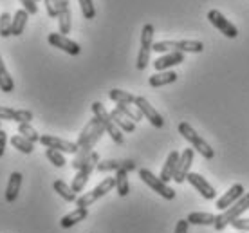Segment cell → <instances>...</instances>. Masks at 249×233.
<instances>
[{
    "mask_svg": "<svg viewBox=\"0 0 249 233\" xmlns=\"http://www.w3.org/2000/svg\"><path fill=\"white\" fill-rule=\"evenodd\" d=\"M105 126L101 125V121L94 116L92 120L89 121L87 125H85V128L81 130L80 138H78V146H80V150H78V154H76V158L72 159V163H71V166L74 168V170H80V168H83L85 164H87V159L89 156L92 154V148L94 145L98 143L101 139V136L105 134Z\"/></svg>",
    "mask_w": 249,
    "mask_h": 233,
    "instance_id": "obj_1",
    "label": "cell"
},
{
    "mask_svg": "<svg viewBox=\"0 0 249 233\" xmlns=\"http://www.w3.org/2000/svg\"><path fill=\"white\" fill-rule=\"evenodd\" d=\"M248 210H249V192H246L233 206H230L228 210H224V212H220L218 215H215V224H213V228H215L217 232H222V230L230 226L235 219L242 217Z\"/></svg>",
    "mask_w": 249,
    "mask_h": 233,
    "instance_id": "obj_2",
    "label": "cell"
},
{
    "mask_svg": "<svg viewBox=\"0 0 249 233\" xmlns=\"http://www.w3.org/2000/svg\"><path fill=\"white\" fill-rule=\"evenodd\" d=\"M92 112L94 116L98 118V120L101 121V125L105 126L107 134L112 138L114 143H118V145H123L124 143V136H123V130L119 128L116 123H114L112 116H110V112L105 108V105L101 103V101H94L92 103Z\"/></svg>",
    "mask_w": 249,
    "mask_h": 233,
    "instance_id": "obj_3",
    "label": "cell"
},
{
    "mask_svg": "<svg viewBox=\"0 0 249 233\" xmlns=\"http://www.w3.org/2000/svg\"><path fill=\"white\" fill-rule=\"evenodd\" d=\"M154 51H157V53H172V51L202 53L204 44L199 40H159V42H154Z\"/></svg>",
    "mask_w": 249,
    "mask_h": 233,
    "instance_id": "obj_4",
    "label": "cell"
},
{
    "mask_svg": "<svg viewBox=\"0 0 249 233\" xmlns=\"http://www.w3.org/2000/svg\"><path fill=\"white\" fill-rule=\"evenodd\" d=\"M179 134H181L182 138L186 139L188 143L192 145L193 150L199 152L204 159H213V158H215V150H213L212 146L206 143L204 139L200 138L199 134L193 130L192 126H190V123H186V121L179 123Z\"/></svg>",
    "mask_w": 249,
    "mask_h": 233,
    "instance_id": "obj_5",
    "label": "cell"
},
{
    "mask_svg": "<svg viewBox=\"0 0 249 233\" xmlns=\"http://www.w3.org/2000/svg\"><path fill=\"white\" fill-rule=\"evenodd\" d=\"M154 51V25L144 24L143 31H141V49L137 54V71H144L148 67L150 62V53Z\"/></svg>",
    "mask_w": 249,
    "mask_h": 233,
    "instance_id": "obj_6",
    "label": "cell"
},
{
    "mask_svg": "<svg viewBox=\"0 0 249 233\" xmlns=\"http://www.w3.org/2000/svg\"><path fill=\"white\" fill-rule=\"evenodd\" d=\"M112 188H116V179H114V177H105V179H103L94 190H90V192H87V194H83V196L78 197L76 206H78V208H89L92 202H96L98 199L107 196Z\"/></svg>",
    "mask_w": 249,
    "mask_h": 233,
    "instance_id": "obj_7",
    "label": "cell"
},
{
    "mask_svg": "<svg viewBox=\"0 0 249 233\" xmlns=\"http://www.w3.org/2000/svg\"><path fill=\"white\" fill-rule=\"evenodd\" d=\"M139 177H141V181H143L146 186L154 190L156 194L162 197V199H166V201H174L175 199V190L172 186H168V183H164L161 177H156L150 170L146 168H141L139 170Z\"/></svg>",
    "mask_w": 249,
    "mask_h": 233,
    "instance_id": "obj_8",
    "label": "cell"
},
{
    "mask_svg": "<svg viewBox=\"0 0 249 233\" xmlns=\"http://www.w3.org/2000/svg\"><path fill=\"white\" fill-rule=\"evenodd\" d=\"M98 163H100V156H98V152H92V154L89 156V159H87V164H85L83 168H80V170L76 172L74 179H72V184H71V188L74 190L76 194L85 188V184H87L89 177H90V174L96 170Z\"/></svg>",
    "mask_w": 249,
    "mask_h": 233,
    "instance_id": "obj_9",
    "label": "cell"
},
{
    "mask_svg": "<svg viewBox=\"0 0 249 233\" xmlns=\"http://www.w3.org/2000/svg\"><path fill=\"white\" fill-rule=\"evenodd\" d=\"M47 42H49L53 47H56V49L63 51V53H67L71 56H78L81 53V47L78 42L74 40H71L69 36L62 35V33H51L49 36H47Z\"/></svg>",
    "mask_w": 249,
    "mask_h": 233,
    "instance_id": "obj_10",
    "label": "cell"
},
{
    "mask_svg": "<svg viewBox=\"0 0 249 233\" xmlns=\"http://www.w3.org/2000/svg\"><path fill=\"white\" fill-rule=\"evenodd\" d=\"M208 20H210L213 27H217L218 31L222 33L224 36H228V38H237L238 36V29L233 25V22H230V20L226 18L220 11H217V9L208 11Z\"/></svg>",
    "mask_w": 249,
    "mask_h": 233,
    "instance_id": "obj_11",
    "label": "cell"
},
{
    "mask_svg": "<svg viewBox=\"0 0 249 233\" xmlns=\"http://www.w3.org/2000/svg\"><path fill=\"white\" fill-rule=\"evenodd\" d=\"M134 105L139 108V112L143 114V118H146V120L156 126V128H162V126H164V120H162V116L157 112L156 108H154V105H150V101L146 100V98H143V96H136Z\"/></svg>",
    "mask_w": 249,
    "mask_h": 233,
    "instance_id": "obj_12",
    "label": "cell"
},
{
    "mask_svg": "<svg viewBox=\"0 0 249 233\" xmlns=\"http://www.w3.org/2000/svg\"><path fill=\"white\" fill-rule=\"evenodd\" d=\"M40 143H42L45 148H54V150H58V152H63V154H78V150H80L78 143L56 138V136H42V138H40Z\"/></svg>",
    "mask_w": 249,
    "mask_h": 233,
    "instance_id": "obj_13",
    "label": "cell"
},
{
    "mask_svg": "<svg viewBox=\"0 0 249 233\" xmlns=\"http://www.w3.org/2000/svg\"><path fill=\"white\" fill-rule=\"evenodd\" d=\"M193 156H195V150L193 148H184L181 152V158H179V163H177V168H175V176L174 181L175 183H184L186 181L188 174H190V168H192L193 163Z\"/></svg>",
    "mask_w": 249,
    "mask_h": 233,
    "instance_id": "obj_14",
    "label": "cell"
},
{
    "mask_svg": "<svg viewBox=\"0 0 249 233\" xmlns=\"http://www.w3.org/2000/svg\"><path fill=\"white\" fill-rule=\"evenodd\" d=\"M186 181L192 184L193 188L197 190V192H199L204 199H208V201H212V199H215V197H217V192H215V188H213L212 184L208 183V181H206L200 174L190 172V174H188V177H186Z\"/></svg>",
    "mask_w": 249,
    "mask_h": 233,
    "instance_id": "obj_15",
    "label": "cell"
},
{
    "mask_svg": "<svg viewBox=\"0 0 249 233\" xmlns=\"http://www.w3.org/2000/svg\"><path fill=\"white\" fill-rule=\"evenodd\" d=\"M244 194H246V190H244L242 184H240V183L233 184V186H231V188L226 192L224 196L218 197L217 204H215V206H217L218 212H224V210H228L230 206H233V204H235V202H237L238 199L244 196Z\"/></svg>",
    "mask_w": 249,
    "mask_h": 233,
    "instance_id": "obj_16",
    "label": "cell"
},
{
    "mask_svg": "<svg viewBox=\"0 0 249 233\" xmlns=\"http://www.w3.org/2000/svg\"><path fill=\"white\" fill-rule=\"evenodd\" d=\"M184 62V53H179V51H172V53H164L162 56H159L154 62V67H156L157 72L161 71H170L172 67L179 65V63Z\"/></svg>",
    "mask_w": 249,
    "mask_h": 233,
    "instance_id": "obj_17",
    "label": "cell"
},
{
    "mask_svg": "<svg viewBox=\"0 0 249 233\" xmlns=\"http://www.w3.org/2000/svg\"><path fill=\"white\" fill-rule=\"evenodd\" d=\"M6 120V121H15V123H31L33 120V112L31 110H15V108L9 107H0V121Z\"/></svg>",
    "mask_w": 249,
    "mask_h": 233,
    "instance_id": "obj_18",
    "label": "cell"
},
{
    "mask_svg": "<svg viewBox=\"0 0 249 233\" xmlns=\"http://www.w3.org/2000/svg\"><path fill=\"white\" fill-rule=\"evenodd\" d=\"M98 172H118V170H126L132 172L136 170V163L134 161H116V159H108V161H100L96 166Z\"/></svg>",
    "mask_w": 249,
    "mask_h": 233,
    "instance_id": "obj_19",
    "label": "cell"
},
{
    "mask_svg": "<svg viewBox=\"0 0 249 233\" xmlns=\"http://www.w3.org/2000/svg\"><path fill=\"white\" fill-rule=\"evenodd\" d=\"M179 158H181V154L177 150H172L168 154V158L164 161V166H162L161 170V179L164 183H170L175 176V168H177V163H179Z\"/></svg>",
    "mask_w": 249,
    "mask_h": 233,
    "instance_id": "obj_20",
    "label": "cell"
},
{
    "mask_svg": "<svg viewBox=\"0 0 249 233\" xmlns=\"http://www.w3.org/2000/svg\"><path fill=\"white\" fill-rule=\"evenodd\" d=\"M177 82V72L174 71H161V72H156L148 78V85L150 87H164V85H170V83Z\"/></svg>",
    "mask_w": 249,
    "mask_h": 233,
    "instance_id": "obj_21",
    "label": "cell"
},
{
    "mask_svg": "<svg viewBox=\"0 0 249 233\" xmlns=\"http://www.w3.org/2000/svg\"><path fill=\"white\" fill-rule=\"evenodd\" d=\"M87 217H89V210L87 208H76V210H72L71 214L65 215V217H62L60 226H62L63 230H69V228H72L74 224H78V222L85 221Z\"/></svg>",
    "mask_w": 249,
    "mask_h": 233,
    "instance_id": "obj_22",
    "label": "cell"
},
{
    "mask_svg": "<svg viewBox=\"0 0 249 233\" xmlns=\"http://www.w3.org/2000/svg\"><path fill=\"white\" fill-rule=\"evenodd\" d=\"M20 186H22V174L20 172H13L9 176V181H7V188H6V201L7 202H15L17 197H18Z\"/></svg>",
    "mask_w": 249,
    "mask_h": 233,
    "instance_id": "obj_23",
    "label": "cell"
},
{
    "mask_svg": "<svg viewBox=\"0 0 249 233\" xmlns=\"http://www.w3.org/2000/svg\"><path fill=\"white\" fill-rule=\"evenodd\" d=\"M53 188H54V192L62 197L63 201H67V202H76V201H78V194H76L74 190L71 188L65 181H62V179L54 181V183H53Z\"/></svg>",
    "mask_w": 249,
    "mask_h": 233,
    "instance_id": "obj_24",
    "label": "cell"
},
{
    "mask_svg": "<svg viewBox=\"0 0 249 233\" xmlns=\"http://www.w3.org/2000/svg\"><path fill=\"white\" fill-rule=\"evenodd\" d=\"M27 18H29V13L25 11V9H18V11L13 15V24H11L13 36H20L24 33L25 25H27Z\"/></svg>",
    "mask_w": 249,
    "mask_h": 233,
    "instance_id": "obj_25",
    "label": "cell"
},
{
    "mask_svg": "<svg viewBox=\"0 0 249 233\" xmlns=\"http://www.w3.org/2000/svg\"><path fill=\"white\" fill-rule=\"evenodd\" d=\"M186 221L195 226H213L215 224V215L208 214V212H193L188 214Z\"/></svg>",
    "mask_w": 249,
    "mask_h": 233,
    "instance_id": "obj_26",
    "label": "cell"
},
{
    "mask_svg": "<svg viewBox=\"0 0 249 233\" xmlns=\"http://www.w3.org/2000/svg\"><path fill=\"white\" fill-rule=\"evenodd\" d=\"M110 116H112L114 123H116V125H118L119 128L123 130V132L130 134V132H134V130H136V123H134L132 120H128V118H126L123 112H119L118 108H114L112 112H110Z\"/></svg>",
    "mask_w": 249,
    "mask_h": 233,
    "instance_id": "obj_27",
    "label": "cell"
},
{
    "mask_svg": "<svg viewBox=\"0 0 249 233\" xmlns=\"http://www.w3.org/2000/svg\"><path fill=\"white\" fill-rule=\"evenodd\" d=\"M0 90H2V92H13V90H15L13 76L9 74V71L6 69L2 56H0Z\"/></svg>",
    "mask_w": 249,
    "mask_h": 233,
    "instance_id": "obj_28",
    "label": "cell"
},
{
    "mask_svg": "<svg viewBox=\"0 0 249 233\" xmlns=\"http://www.w3.org/2000/svg\"><path fill=\"white\" fill-rule=\"evenodd\" d=\"M116 190H118L119 197H126L130 192V184H128V172L126 170H118L116 172Z\"/></svg>",
    "mask_w": 249,
    "mask_h": 233,
    "instance_id": "obj_29",
    "label": "cell"
},
{
    "mask_svg": "<svg viewBox=\"0 0 249 233\" xmlns=\"http://www.w3.org/2000/svg\"><path fill=\"white\" fill-rule=\"evenodd\" d=\"M71 25H72V13H71V7H67V9H62L60 15H58V27H60V33L67 36V33H71Z\"/></svg>",
    "mask_w": 249,
    "mask_h": 233,
    "instance_id": "obj_30",
    "label": "cell"
},
{
    "mask_svg": "<svg viewBox=\"0 0 249 233\" xmlns=\"http://www.w3.org/2000/svg\"><path fill=\"white\" fill-rule=\"evenodd\" d=\"M108 98L116 103H126V105H132L134 101H136V96L132 94V92H126V90H121V89H112L110 92H108Z\"/></svg>",
    "mask_w": 249,
    "mask_h": 233,
    "instance_id": "obj_31",
    "label": "cell"
},
{
    "mask_svg": "<svg viewBox=\"0 0 249 233\" xmlns=\"http://www.w3.org/2000/svg\"><path fill=\"white\" fill-rule=\"evenodd\" d=\"M11 145L18 152H22V154H33V150H35V143L29 141V139L22 138V136H13Z\"/></svg>",
    "mask_w": 249,
    "mask_h": 233,
    "instance_id": "obj_32",
    "label": "cell"
},
{
    "mask_svg": "<svg viewBox=\"0 0 249 233\" xmlns=\"http://www.w3.org/2000/svg\"><path fill=\"white\" fill-rule=\"evenodd\" d=\"M116 108H118L119 112H123L128 120H132L134 123H137V121L143 120V114L139 112V108L137 107H132V105H126V103H118L116 105Z\"/></svg>",
    "mask_w": 249,
    "mask_h": 233,
    "instance_id": "obj_33",
    "label": "cell"
},
{
    "mask_svg": "<svg viewBox=\"0 0 249 233\" xmlns=\"http://www.w3.org/2000/svg\"><path fill=\"white\" fill-rule=\"evenodd\" d=\"M18 134L22 136V138L29 139V141H33V143H40V134L35 130L31 126V123H20L18 125Z\"/></svg>",
    "mask_w": 249,
    "mask_h": 233,
    "instance_id": "obj_34",
    "label": "cell"
},
{
    "mask_svg": "<svg viewBox=\"0 0 249 233\" xmlns=\"http://www.w3.org/2000/svg\"><path fill=\"white\" fill-rule=\"evenodd\" d=\"M11 24H13V17L9 13H2L0 15V36L7 38L11 36Z\"/></svg>",
    "mask_w": 249,
    "mask_h": 233,
    "instance_id": "obj_35",
    "label": "cell"
},
{
    "mask_svg": "<svg viewBox=\"0 0 249 233\" xmlns=\"http://www.w3.org/2000/svg\"><path fill=\"white\" fill-rule=\"evenodd\" d=\"M45 158L49 159L54 166H58V168L65 166V163H67L65 158H63V152H58V150H54V148H47V150H45Z\"/></svg>",
    "mask_w": 249,
    "mask_h": 233,
    "instance_id": "obj_36",
    "label": "cell"
},
{
    "mask_svg": "<svg viewBox=\"0 0 249 233\" xmlns=\"http://www.w3.org/2000/svg\"><path fill=\"white\" fill-rule=\"evenodd\" d=\"M80 2V7H81V13H83V17L87 20H92L96 18V7H94L92 0H78Z\"/></svg>",
    "mask_w": 249,
    "mask_h": 233,
    "instance_id": "obj_37",
    "label": "cell"
},
{
    "mask_svg": "<svg viewBox=\"0 0 249 233\" xmlns=\"http://www.w3.org/2000/svg\"><path fill=\"white\" fill-rule=\"evenodd\" d=\"M45 4V11L49 15L51 18H58V15L62 11V7H60V2L58 0H44Z\"/></svg>",
    "mask_w": 249,
    "mask_h": 233,
    "instance_id": "obj_38",
    "label": "cell"
},
{
    "mask_svg": "<svg viewBox=\"0 0 249 233\" xmlns=\"http://www.w3.org/2000/svg\"><path fill=\"white\" fill-rule=\"evenodd\" d=\"M230 226H233L238 232H249V217L248 219L246 217H238V219H235V221L231 222Z\"/></svg>",
    "mask_w": 249,
    "mask_h": 233,
    "instance_id": "obj_39",
    "label": "cell"
},
{
    "mask_svg": "<svg viewBox=\"0 0 249 233\" xmlns=\"http://www.w3.org/2000/svg\"><path fill=\"white\" fill-rule=\"evenodd\" d=\"M22 2V6H24V9L29 15H36L38 13V6H36V0H20Z\"/></svg>",
    "mask_w": 249,
    "mask_h": 233,
    "instance_id": "obj_40",
    "label": "cell"
},
{
    "mask_svg": "<svg viewBox=\"0 0 249 233\" xmlns=\"http://www.w3.org/2000/svg\"><path fill=\"white\" fill-rule=\"evenodd\" d=\"M188 226H190V222L184 219V221H179L175 224V232L174 233H188Z\"/></svg>",
    "mask_w": 249,
    "mask_h": 233,
    "instance_id": "obj_41",
    "label": "cell"
},
{
    "mask_svg": "<svg viewBox=\"0 0 249 233\" xmlns=\"http://www.w3.org/2000/svg\"><path fill=\"white\" fill-rule=\"evenodd\" d=\"M6 143H7V134L0 128V158H2L4 152H6Z\"/></svg>",
    "mask_w": 249,
    "mask_h": 233,
    "instance_id": "obj_42",
    "label": "cell"
},
{
    "mask_svg": "<svg viewBox=\"0 0 249 233\" xmlns=\"http://www.w3.org/2000/svg\"><path fill=\"white\" fill-rule=\"evenodd\" d=\"M58 2H60V7H62V9H67L69 7V0H58Z\"/></svg>",
    "mask_w": 249,
    "mask_h": 233,
    "instance_id": "obj_43",
    "label": "cell"
},
{
    "mask_svg": "<svg viewBox=\"0 0 249 233\" xmlns=\"http://www.w3.org/2000/svg\"><path fill=\"white\" fill-rule=\"evenodd\" d=\"M36 2H38V0H36Z\"/></svg>",
    "mask_w": 249,
    "mask_h": 233,
    "instance_id": "obj_44",
    "label": "cell"
}]
</instances>
